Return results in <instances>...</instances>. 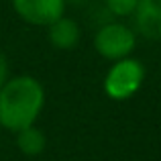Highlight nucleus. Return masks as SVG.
<instances>
[{
  "mask_svg": "<svg viewBox=\"0 0 161 161\" xmlns=\"http://www.w3.org/2000/svg\"><path fill=\"white\" fill-rule=\"evenodd\" d=\"M133 20L135 33L149 41H161V0H139Z\"/></svg>",
  "mask_w": 161,
  "mask_h": 161,
  "instance_id": "nucleus-5",
  "label": "nucleus"
},
{
  "mask_svg": "<svg viewBox=\"0 0 161 161\" xmlns=\"http://www.w3.org/2000/svg\"><path fill=\"white\" fill-rule=\"evenodd\" d=\"M45 88L35 75H10L0 90V129L8 133L33 126L45 108Z\"/></svg>",
  "mask_w": 161,
  "mask_h": 161,
  "instance_id": "nucleus-1",
  "label": "nucleus"
},
{
  "mask_svg": "<svg viewBox=\"0 0 161 161\" xmlns=\"http://www.w3.org/2000/svg\"><path fill=\"white\" fill-rule=\"evenodd\" d=\"M86 2V0H65V4H82Z\"/></svg>",
  "mask_w": 161,
  "mask_h": 161,
  "instance_id": "nucleus-10",
  "label": "nucleus"
},
{
  "mask_svg": "<svg viewBox=\"0 0 161 161\" xmlns=\"http://www.w3.org/2000/svg\"><path fill=\"white\" fill-rule=\"evenodd\" d=\"M47 37L49 43L53 45L59 51H69L82 39V29H80L78 20L69 19V16L63 14L61 19H57L55 23H51L47 27Z\"/></svg>",
  "mask_w": 161,
  "mask_h": 161,
  "instance_id": "nucleus-6",
  "label": "nucleus"
},
{
  "mask_svg": "<svg viewBox=\"0 0 161 161\" xmlns=\"http://www.w3.org/2000/svg\"><path fill=\"white\" fill-rule=\"evenodd\" d=\"M147 69L143 65L141 59L137 57H125L112 61V65L108 67L106 75H104V94L114 102H125V100L133 98L145 84Z\"/></svg>",
  "mask_w": 161,
  "mask_h": 161,
  "instance_id": "nucleus-2",
  "label": "nucleus"
},
{
  "mask_svg": "<svg viewBox=\"0 0 161 161\" xmlns=\"http://www.w3.org/2000/svg\"><path fill=\"white\" fill-rule=\"evenodd\" d=\"M16 16L33 27H45L65 14V0H10Z\"/></svg>",
  "mask_w": 161,
  "mask_h": 161,
  "instance_id": "nucleus-4",
  "label": "nucleus"
},
{
  "mask_svg": "<svg viewBox=\"0 0 161 161\" xmlns=\"http://www.w3.org/2000/svg\"><path fill=\"white\" fill-rule=\"evenodd\" d=\"M104 4L110 14L118 16V19H126V16H133L139 0H104Z\"/></svg>",
  "mask_w": 161,
  "mask_h": 161,
  "instance_id": "nucleus-8",
  "label": "nucleus"
},
{
  "mask_svg": "<svg viewBox=\"0 0 161 161\" xmlns=\"http://www.w3.org/2000/svg\"><path fill=\"white\" fill-rule=\"evenodd\" d=\"M14 135H16V139H14L16 149H19L25 157H37V155H41L47 149V137H45V133L35 125L27 126V129L19 130V133H14Z\"/></svg>",
  "mask_w": 161,
  "mask_h": 161,
  "instance_id": "nucleus-7",
  "label": "nucleus"
},
{
  "mask_svg": "<svg viewBox=\"0 0 161 161\" xmlns=\"http://www.w3.org/2000/svg\"><path fill=\"white\" fill-rule=\"evenodd\" d=\"M8 78H10V65H8L6 55L0 51V90H2V86L6 84Z\"/></svg>",
  "mask_w": 161,
  "mask_h": 161,
  "instance_id": "nucleus-9",
  "label": "nucleus"
},
{
  "mask_svg": "<svg viewBox=\"0 0 161 161\" xmlns=\"http://www.w3.org/2000/svg\"><path fill=\"white\" fill-rule=\"evenodd\" d=\"M94 49L106 61H118V59L130 57L137 49V33L133 27L120 20L104 23L94 35Z\"/></svg>",
  "mask_w": 161,
  "mask_h": 161,
  "instance_id": "nucleus-3",
  "label": "nucleus"
}]
</instances>
